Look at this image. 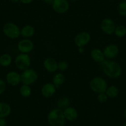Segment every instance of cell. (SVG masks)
I'll use <instances>...</instances> for the list:
<instances>
[{
	"label": "cell",
	"instance_id": "9a60e30c",
	"mask_svg": "<svg viewBox=\"0 0 126 126\" xmlns=\"http://www.w3.org/2000/svg\"><path fill=\"white\" fill-rule=\"evenodd\" d=\"M64 115L65 119L69 121H74L75 120L77 119L78 117V112L77 110L73 107H69L66 108V109L63 110Z\"/></svg>",
	"mask_w": 126,
	"mask_h": 126
},
{
	"label": "cell",
	"instance_id": "9c48e42d",
	"mask_svg": "<svg viewBox=\"0 0 126 126\" xmlns=\"http://www.w3.org/2000/svg\"><path fill=\"white\" fill-rule=\"evenodd\" d=\"M91 36L87 32H82L78 33L74 38V43L79 48L83 47L90 42Z\"/></svg>",
	"mask_w": 126,
	"mask_h": 126
},
{
	"label": "cell",
	"instance_id": "7402d4cb",
	"mask_svg": "<svg viewBox=\"0 0 126 126\" xmlns=\"http://www.w3.org/2000/svg\"><path fill=\"white\" fill-rule=\"evenodd\" d=\"M64 76L61 73L56 74L53 78V84L55 85L56 87L63 84L64 82Z\"/></svg>",
	"mask_w": 126,
	"mask_h": 126
},
{
	"label": "cell",
	"instance_id": "603a6c76",
	"mask_svg": "<svg viewBox=\"0 0 126 126\" xmlns=\"http://www.w3.org/2000/svg\"><path fill=\"white\" fill-rule=\"evenodd\" d=\"M20 93L23 97H29L32 94V89L30 85L23 84L20 88Z\"/></svg>",
	"mask_w": 126,
	"mask_h": 126
},
{
	"label": "cell",
	"instance_id": "d590c367",
	"mask_svg": "<svg viewBox=\"0 0 126 126\" xmlns=\"http://www.w3.org/2000/svg\"><path fill=\"white\" fill-rule=\"evenodd\" d=\"M70 1H76L77 0H70Z\"/></svg>",
	"mask_w": 126,
	"mask_h": 126
},
{
	"label": "cell",
	"instance_id": "5bb4252c",
	"mask_svg": "<svg viewBox=\"0 0 126 126\" xmlns=\"http://www.w3.org/2000/svg\"><path fill=\"white\" fill-rule=\"evenodd\" d=\"M45 69L49 72H54L58 70V63L52 58H47L43 61Z\"/></svg>",
	"mask_w": 126,
	"mask_h": 126
},
{
	"label": "cell",
	"instance_id": "d4e9b609",
	"mask_svg": "<svg viewBox=\"0 0 126 126\" xmlns=\"http://www.w3.org/2000/svg\"><path fill=\"white\" fill-rule=\"evenodd\" d=\"M119 14L122 16H126V1L121 2L117 6Z\"/></svg>",
	"mask_w": 126,
	"mask_h": 126
},
{
	"label": "cell",
	"instance_id": "83f0119b",
	"mask_svg": "<svg viewBox=\"0 0 126 126\" xmlns=\"http://www.w3.org/2000/svg\"><path fill=\"white\" fill-rule=\"evenodd\" d=\"M6 83L3 80L0 79V94H1L5 91L6 89Z\"/></svg>",
	"mask_w": 126,
	"mask_h": 126
},
{
	"label": "cell",
	"instance_id": "8d00e7d4",
	"mask_svg": "<svg viewBox=\"0 0 126 126\" xmlns=\"http://www.w3.org/2000/svg\"><path fill=\"white\" fill-rule=\"evenodd\" d=\"M124 1H126V0H124Z\"/></svg>",
	"mask_w": 126,
	"mask_h": 126
},
{
	"label": "cell",
	"instance_id": "484cf974",
	"mask_svg": "<svg viewBox=\"0 0 126 126\" xmlns=\"http://www.w3.org/2000/svg\"><path fill=\"white\" fill-rule=\"evenodd\" d=\"M108 96H107V94H106L105 92L98 93V94L97 100L100 103H106V101L108 100Z\"/></svg>",
	"mask_w": 126,
	"mask_h": 126
},
{
	"label": "cell",
	"instance_id": "8fae6325",
	"mask_svg": "<svg viewBox=\"0 0 126 126\" xmlns=\"http://www.w3.org/2000/svg\"><path fill=\"white\" fill-rule=\"evenodd\" d=\"M119 53V48L114 44H110L106 46L103 50L104 56L108 59H112L117 56Z\"/></svg>",
	"mask_w": 126,
	"mask_h": 126
},
{
	"label": "cell",
	"instance_id": "ba28073f",
	"mask_svg": "<svg viewBox=\"0 0 126 126\" xmlns=\"http://www.w3.org/2000/svg\"><path fill=\"white\" fill-rule=\"evenodd\" d=\"M101 30L106 35H112L114 33L116 26L115 22L110 18H105L101 21L100 24Z\"/></svg>",
	"mask_w": 126,
	"mask_h": 126
},
{
	"label": "cell",
	"instance_id": "3957f363",
	"mask_svg": "<svg viewBox=\"0 0 126 126\" xmlns=\"http://www.w3.org/2000/svg\"><path fill=\"white\" fill-rule=\"evenodd\" d=\"M90 87L93 92L97 93H104L108 88L106 81L101 77H95L91 80Z\"/></svg>",
	"mask_w": 126,
	"mask_h": 126
},
{
	"label": "cell",
	"instance_id": "836d02e7",
	"mask_svg": "<svg viewBox=\"0 0 126 126\" xmlns=\"http://www.w3.org/2000/svg\"><path fill=\"white\" fill-rule=\"evenodd\" d=\"M124 117H125V118L126 119V110H125L124 112Z\"/></svg>",
	"mask_w": 126,
	"mask_h": 126
},
{
	"label": "cell",
	"instance_id": "277c9868",
	"mask_svg": "<svg viewBox=\"0 0 126 126\" xmlns=\"http://www.w3.org/2000/svg\"><path fill=\"white\" fill-rule=\"evenodd\" d=\"M20 77L21 82L23 84L30 85L35 83L38 79V74L35 70L29 68L25 71H23Z\"/></svg>",
	"mask_w": 126,
	"mask_h": 126
},
{
	"label": "cell",
	"instance_id": "ffe728a7",
	"mask_svg": "<svg viewBox=\"0 0 126 126\" xmlns=\"http://www.w3.org/2000/svg\"><path fill=\"white\" fill-rule=\"evenodd\" d=\"M12 57L9 54H3L0 56V65L3 67H8L11 64Z\"/></svg>",
	"mask_w": 126,
	"mask_h": 126
},
{
	"label": "cell",
	"instance_id": "5b68a950",
	"mask_svg": "<svg viewBox=\"0 0 126 126\" xmlns=\"http://www.w3.org/2000/svg\"><path fill=\"white\" fill-rule=\"evenodd\" d=\"M4 34L11 39L17 38L20 35V30L19 27L13 22L6 23L3 27Z\"/></svg>",
	"mask_w": 126,
	"mask_h": 126
},
{
	"label": "cell",
	"instance_id": "52a82bcc",
	"mask_svg": "<svg viewBox=\"0 0 126 126\" xmlns=\"http://www.w3.org/2000/svg\"><path fill=\"white\" fill-rule=\"evenodd\" d=\"M52 8L58 14L66 13L69 8V3L67 0H54L52 3Z\"/></svg>",
	"mask_w": 126,
	"mask_h": 126
},
{
	"label": "cell",
	"instance_id": "2e32d148",
	"mask_svg": "<svg viewBox=\"0 0 126 126\" xmlns=\"http://www.w3.org/2000/svg\"><path fill=\"white\" fill-rule=\"evenodd\" d=\"M90 56L92 59L96 63H100L105 60V56L103 51L99 48H94L90 52Z\"/></svg>",
	"mask_w": 126,
	"mask_h": 126
},
{
	"label": "cell",
	"instance_id": "44dd1931",
	"mask_svg": "<svg viewBox=\"0 0 126 126\" xmlns=\"http://www.w3.org/2000/svg\"><path fill=\"white\" fill-rule=\"evenodd\" d=\"M105 93L109 98H114L117 96V95L119 94V90L116 86L111 85L108 87Z\"/></svg>",
	"mask_w": 126,
	"mask_h": 126
},
{
	"label": "cell",
	"instance_id": "4dcf8cb0",
	"mask_svg": "<svg viewBox=\"0 0 126 126\" xmlns=\"http://www.w3.org/2000/svg\"><path fill=\"white\" fill-rule=\"evenodd\" d=\"M43 1L45 2V3H47V4H52V3H53L54 0H43Z\"/></svg>",
	"mask_w": 126,
	"mask_h": 126
},
{
	"label": "cell",
	"instance_id": "4316f807",
	"mask_svg": "<svg viewBox=\"0 0 126 126\" xmlns=\"http://www.w3.org/2000/svg\"><path fill=\"white\" fill-rule=\"evenodd\" d=\"M68 68V63L64 61H62L58 63V69L61 71H64Z\"/></svg>",
	"mask_w": 126,
	"mask_h": 126
},
{
	"label": "cell",
	"instance_id": "f1b7e54d",
	"mask_svg": "<svg viewBox=\"0 0 126 126\" xmlns=\"http://www.w3.org/2000/svg\"><path fill=\"white\" fill-rule=\"evenodd\" d=\"M7 122L4 118L0 117V126H6Z\"/></svg>",
	"mask_w": 126,
	"mask_h": 126
},
{
	"label": "cell",
	"instance_id": "7a4b0ae2",
	"mask_svg": "<svg viewBox=\"0 0 126 126\" xmlns=\"http://www.w3.org/2000/svg\"><path fill=\"white\" fill-rule=\"evenodd\" d=\"M47 119L51 126H64L66 121L63 110L58 108L51 110Z\"/></svg>",
	"mask_w": 126,
	"mask_h": 126
},
{
	"label": "cell",
	"instance_id": "d6a6232c",
	"mask_svg": "<svg viewBox=\"0 0 126 126\" xmlns=\"http://www.w3.org/2000/svg\"><path fill=\"white\" fill-rule=\"evenodd\" d=\"M9 1L13 3H17V2L20 1V0H9Z\"/></svg>",
	"mask_w": 126,
	"mask_h": 126
},
{
	"label": "cell",
	"instance_id": "f546056e",
	"mask_svg": "<svg viewBox=\"0 0 126 126\" xmlns=\"http://www.w3.org/2000/svg\"><path fill=\"white\" fill-rule=\"evenodd\" d=\"M20 1L24 4H29L33 1V0H20Z\"/></svg>",
	"mask_w": 126,
	"mask_h": 126
},
{
	"label": "cell",
	"instance_id": "30bf717a",
	"mask_svg": "<svg viewBox=\"0 0 126 126\" xmlns=\"http://www.w3.org/2000/svg\"><path fill=\"white\" fill-rule=\"evenodd\" d=\"M33 43L29 39H23L19 42L17 45V48L19 51L22 53H30L33 49Z\"/></svg>",
	"mask_w": 126,
	"mask_h": 126
},
{
	"label": "cell",
	"instance_id": "e575fe53",
	"mask_svg": "<svg viewBox=\"0 0 126 126\" xmlns=\"http://www.w3.org/2000/svg\"><path fill=\"white\" fill-rule=\"evenodd\" d=\"M123 126H126V122H125V123H124V124Z\"/></svg>",
	"mask_w": 126,
	"mask_h": 126
},
{
	"label": "cell",
	"instance_id": "d6986e66",
	"mask_svg": "<svg viewBox=\"0 0 126 126\" xmlns=\"http://www.w3.org/2000/svg\"><path fill=\"white\" fill-rule=\"evenodd\" d=\"M70 105V100L68 97L66 96H63L61 97L57 102V106L58 108L63 110L66 109V108L69 107Z\"/></svg>",
	"mask_w": 126,
	"mask_h": 126
},
{
	"label": "cell",
	"instance_id": "6da1fadb",
	"mask_svg": "<svg viewBox=\"0 0 126 126\" xmlns=\"http://www.w3.org/2000/svg\"><path fill=\"white\" fill-rule=\"evenodd\" d=\"M100 67L106 76L111 79L118 78L122 73L120 65L114 61L105 59L100 63Z\"/></svg>",
	"mask_w": 126,
	"mask_h": 126
},
{
	"label": "cell",
	"instance_id": "7c38bea8",
	"mask_svg": "<svg viewBox=\"0 0 126 126\" xmlns=\"http://www.w3.org/2000/svg\"><path fill=\"white\" fill-rule=\"evenodd\" d=\"M56 90V87L53 83H47L42 87L41 93L44 97L48 98L53 96Z\"/></svg>",
	"mask_w": 126,
	"mask_h": 126
},
{
	"label": "cell",
	"instance_id": "1f68e13d",
	"mask_svg": "<svg viewBox=\"0 0 126 126\" xmlns=\"http://www.w3.org/2000/svg\"><path fill=\"white\" fill-rule=\"evenodd\" d=\"M79 51L80 53H82V52H83V51H84V49H83V47H80L79 48Z\"/></svg>",
	"mask_w": 126,
	"mask_h": 126
},
{
	"label": "cell",
	"instance_id": "8992f818",
	"mask_svg": "<svg viewBox=\"0 0 126 126\" xmlns=\"http://www.w3.org/2000/svg\"><path fill=\"white\" fill-rule=\"evenodd\" d=\"M15 63L17 67L22 71H25L30 67V58L27 54L21 53L17 56L15 59Z\"/></svg>",
	"mask_w": 126,
	"mask_h": 126
},
{
	"label": "cell",
	"instance_id": "cb8c5ba5",
	"mask_svg": "<svg viewBox=\"0 0 126 126\" xmlns=\"http://www.w3.org/2000/svg\"><path fill=\"white\" fill-rule=\"evenodd\" d=\"M114 33L117 37H119V38L125 37L126 35V27L124 25H118L115 29Z\"/></svg>",
	"mask_w": 126,
	"mask_h": 126
},
{
	"label": "cell",
	"instance_id": "e0dca14e",
	"mask_svg": "<svg viewBox=\"0 0 126 126\" xmlns=\"http://www.w3.org/2000/svg\"><path fill=\"white\" fill-rule=\"evenodd\" d=\"M35 34V29L30 25L23 27L20 30V35L24 38H30Z\"/></svg>",
	"mask_w": 126,
	"mask_h": 126
},
{
	"label": "cell",
	"instance_id": "ac0fdd59",
	"mask_svg": "<svg viewBox=\"0 0 126 126\" xmlns=\"http://www.w3.org/2000/svg\"><path fill=\"white\" fill-rule=\"evenodd\" d=\"M11 112V108L8 103H0V117L4 118L9 116Z\"/></svg>",
	"mask_w": 126,
	"mask_h": 126
},
{
	"label": "cell",
	"instance_id": "4fadbf2b",
	"mask_svg": "<svg viewBox=\"0 0 126 126\" xmlns=\"http://www.w3.org/2000/svg\"><path fill=\"white\" fill-rule=\"evenodd\" d=\"M6 80L9 85L16 86L21 82V77L19 73L15 71H11L6 75Z\"/></svg>",
	"mask_w": 126,
	"mask_h": 126
}]
</instances>
